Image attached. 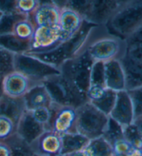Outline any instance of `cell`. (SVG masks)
I'll list each match as a JSON object with an SVG mask.
<instances>
[{"instance_id": "1", "label": "cell", "mask_w": 142, "mask_h": 156, "mask_svg": "<svg viewBox=\"0 0 142 156\" xmlns=\"http://www.w3.org/2000/svg\"><path fill=\"white\" fill-rule=\"evenodd\" d=\"M80 52H85L94 62L120 61L126 55L127 46L125 40L112 34L105 26L87 24L73 56Z\"/></svg>"}, {"instance_id": "2", "label": "cell", "mask_w": 142, "mask_h": 156, "mask_svg": "<svg viewBox=\"0 0 142 156\" xmlns=\"http://www.w3.org/2000/svg\"><path fill=\"white\" fill-rule=\"evenodd\" d=\"M93 63L85 52H80L60 67V72L65 81L72 91L85 103L87 102V92L90 86Z\"/></svg>"}, {"instance_id": "3", "label": "cell", "mask_w": 142, "mask_h": 156, "mask_svg": "<svg viewBox=\"0 0 142 156\" xmlns=\"http://www.w3.org/2000/svg\"><path fill=\"white\" fill-rule=\"evenodd\" d=\"M105 27L125 40L142 27V1H124Z\"/></svg>"}, {"instance_id": "4", "label": "cell", "mask_w": 142, "mask_h": 156, "mask_svg": "<svg viewBox=\"0 0 142 156\" xmlns=\"http://www.w3.org/2000/svg\"><path fill=\"white\" fill-rule=\"evenodd\" d=\"M76 110L77 133L90 140L103 137L108 128L110 117L88 102Z\"/></svg>"}, {"instance_id": "5", "label": "cell", "mask_w": 142, "mask_h": 156, "mask_svg": "<svg viewBox=\"0 0 142 156\" xmlns=\"http://www.w3.org/2000/svg\"><path fill=\"white\" fill-rule=\"evenodd\" d=\"M14 67L15 71L21 73L36 85L61 74L59 68L29 54L16 55Z\"/></svg>"}, {"instance_id": "6", "label": "cell", "mask_w": 142, "mask_h": 156, "mask_svg": "<svg viewBox=\"0 0 142 156\" xmlns=\"http://www.w3.org/2000/svg\"><path fill=\"white\" fill-rule=\"evenodd\" d=\"M51 117L48 130L62 135L77 133V110L69 105H51Z\"/></svg>"}, {"instance_id": "7", "label": "cell", "mask_w": 142, "mask_h": 156, "mask_svg": "<svg viewBox=\"0 0 142 156\" xmlns=\"http://www.w3.org/2000/svg\"><path fill=\"white\" fill-rule=\"evenodd\" d=\"M43 84L46 87L54 104L69 105L76 109L85 104L72 91L61 74L47 79Z\"/></svg>"}, {"instance_id": "8", "label": "cell", "mask_w": 142, "mask_h": 156, "mask_svg": "<svg viewBox=\"0 0 142 156\" xmlns=\"http://www.w3.org/2000/svg\"><path fill=\"white\" fill-rule=\"evenodd\" d=\"M63 42L58 28L35 27L34 36L29 42V51L26 54H40L49 51Z\"/></svg>"}, {"instance_id": "9", "label": "cell", "mask_w": 142, "mask_h": 156, "mask_svg": "<svg viewBox=\"0 0 142 156\" xmlns=\"http://www.w3.org/2000/svg\"><path fill=\"white\" fill-rule=\"evenodd\" d=\"M124 1H91L84 20L93 26H106Z\"/></svg>"}, {"instance_id": "10", "label": "cell", "mask_w": 142, "mask_h": 156, "mask_svg": "<svg viewBox=\"0 0 142 156\" xmlns=\"http://www.w3.org/2000/svg\"><path fill=\"white\" fill-rule=\"evenodd\" d=\"M32 152L39 156H61V135L47 130L29 144Z\"/></svg>"}, {"instance_id": "11", "label": "cell", "mask_w": 142, "mask_h": 156, "mask_svg": "<svg viewBox=\"0 0 142 156\" xmlns=\"http://www.w3.org/2000/svg\"><path fill=\"white\" fill-rule=\"evenodd\" d=\"M85 20L78 12L67 7L60 9L58 29L63 42L72 40L83 29Z\"/></svg>"}, {"instance_id": "12", "label": "cell", "mask_w": 142, "mask_h": 156, "mask_svg": "<svg viewBox=\"0 0 142 156\" xmlns=\"http://www.w3.org/2000/svg\"><path fill=\"white\" fill-rule=\"evenodd\" d=\"M60 8L55 1L40 2L39 6L29 17L35 27L58 28Z\"/></svg>"}, {"instance_id": "13", "label": "cell", "mask_w": 142, "mask_h": 156, "mask_svg": "<svg viewBox=\"0 0 142 156\" xmlns=\"http://www.w3.org/2000/svg\"><path fill=\"white\" fill-rule=\"evenodd\" d=\"M117 92L101 85H90L87 92V102L109 116L115 104Z\"/></svg>"}, {"instance_id": "14", "label": "cell", "mask_w": 142, "mask_h": 156, "mask_svg": "<svg viewBox=\"0 0 142 156\" xmlns=\"http://www.w3.org/2000/svg\"><path fill=\"white\" fill-rule=\"evenodd\" d=\"M109 117L122 128L130 125L134 122L133 104L126 90L117 92L115 104Z\"/></svg>"}, {"instance_id": "15", "label": "cell", "mask_w": 142, "mask_h": 156, "mask_svg": "<svg viewBox=\"0 0 142 156\" xmlns=\"http://www.w3.org/2000/svg\"><path fill=\"white\" fill-rule=\"evenodd\" d=\"M36 84L21 73L13 71L2 79L4 94L14 98H23L28 91Z\"/></svg>"}, {"instance_id": "16", "label": "cell", "mask_w": 142, "mask_h": 156, "mask_svg": "<svg viewBox=\"0 0 142 156\" xmlns=\"http://www.w3.org/2000/svg\"><path fill=\"white\" fill-rule=\"evenodd\" d=\"M76 36L69 41L63 42L60 46L49 51L40 54H29L47 63L56 67L60 69V67L65 62L72 58L74 51Z\"/></svg>"}, {"instance_id": "17", "label": "cell", "mask_w": 142, "mask_h": 156, "mask_svg": "<svg viewBox=\"0 0 142 156\" xmlns=\"http://www.w3.org/2000/svg\"><path fill=\"white\" fill-rule=\"evenodd\" d=\"M46 129L35 120L29 111L26 110L16 126V134L28 144H31Z\"/></svg>"}, {"instance_id": "18", "label": "cell", "mask_w": 142, "mask_h": 156, "mask_svg": "<svg viewBox=\"0 0 142 156\" xmlns=\"http://www.w3.org/2000/svg\"><path fill=\"white\" fill-rule=\"evenodd\" d=\"M104 84L109 90L116 92L125 91V74L119 60L104 62Z\"/></svg>"}, {"instance_id": "19", "label": "cell", "mask_w": 142, "mask_h": 156, "mask_svg": "<svg viewBox=\"0 0 142 156\" xmlns=\"http://www.w3.org/2000/svg\"><path fill=\"white\" fill-rule=\"evenodd\" d=\"M126 79V91L142 87V62L126 55L120 60Z\"/></svg>"}, {"instance_id": "20", "label": "cell", "mask_w": 142, "mask_h": 156, "mask_svg": "<svg viewBox=\"0 0 142 156\" xmlns=\"http://www.w3.org/2000/svg\"><path fill=\"white\" fill-rule=\"evenodd\" d=\"M25 107L28 111L37 108L50 107L54 102L44 84H38L31 87L23 97Z\"/></svg>"}, {"instance_id": "21", "label": "cell", "mask_w": 142, "mask_h": 156, "mask_svg": "<svg viewBox=\"0 0 142 156\" xmlns=\"http://www.w3.org/2000/svg\"><path fill=\"white\" fill-rule=\"evenodd\" d=\"M23 98H14L4 94L0 98V116L7 117L16 125L26 111Z\"/></svg>"}, {"instance_id": "22", "label": "cell", "mask_w": 142, "mask_h": 156, "mask_svg": "<svg viewBox=\"0 0 142 156\" xmlns=\"http://www.w3.org/2000/svg\"><path fill=\"white\" fill-rule=\"evenodd\" d=\"M61 155L67 153L83 151L90 142V140L78 133H69L61 135Z\"/></svg>"}, {"instance_id": "23", "label": "cell", "mask_w": 142, "mask_h": 156, "mask_svg": "<svg viewBox=\"0 0 142 156\" xmlns=\"http://www.w3.org/2000/svg\"><path fill=\"white\" fill-rule=\"evenodd\" d=\"M0 46L15 55L26 54L29 51V42L20 40L12 33L0 34Z\"/></svg>"}, {"instance_id": "24", "label": "cell", "mask_w": 142, "mask_h": 156, "mask_svg": "<svg viewBox=\"0 0 142 156\" xmlns=\"http://www.w3.org/2000/svg\"><path fill=\"white\" fill-rule=\"evenodd\" d=\"M126 55L135 60L142 62V27L125 39Z\"/></svg>"}, {"instance_id": "25", "label": "cell", "mask_w": 142, "mask_h": 156, "mask_svg": "<svg viewBox=\"0 0 142 156\" xmlns=\"http://www.w3.org/2000/svg\"><path fill=\"white\" fill-rule=\"evenodd\" d=\"M83 151L87 156H113L111 144L103 137L90 140Z\"/></svg>"}, {"instance_id": "26", "label": "cell", "mask_w": 142, "mask_h": 156, "mask_svg": "<svg viewBox=\"0 0 142 156\" xmlns=\"http://www.w3.org/2000/svg\"><path fill=\"white\" fill-rule=\"evenodd\" d=\"M35 27L30 18L20 19L14 25L12 34L20 40L30 42L34 36Z\"/></svg>"}, {"instance_id": "27", "label": "cell", "mask_w": 142, "mask_h": 156, "mask_svg": "<svg viewBox=\"0 0 142 156\" xmlns=\"http://www.w3.org/2000/svg\"><path fill=\"white\" fill-rule=\"evenodd\" d=\"M5 142L11 148V156H33L34 155L29 144L20 139L16 134L5 141Z\"/></svg>"}, {"instance_id": "28", "label": "cell", "mask_w": 142, "mask_h": 156, "mask_svg": "<svg viewBox=\"0 0 142 156\" xmlns=\"http://www.w3.org/2000/svg\"><path fill=\"white\" fill-rule=\"evenodd\" d=\"M123 136L134 149L142 151V135L133 123L123 128Z\"/></svg>"}, {"instance_id": "29", "label": "cell", "mask_w": 142, "mask_h": 156, "mask_svg": "<svg viewBox=\"0 0 142 156\" xmlns=\"http://www.w3.org/2000/svg\"><path fill=\"white\" fill-rule=\"evenodd\" d=\"M15 55L0 46V79L15 71Z\"/></svg>"}, {"instance_id": "30", "label": "cell", "mask_w": 142, "mask_h": 156, "mask_svg": "<svg viewBox=\"0 0 142 156\" xmlns=\"http://www.w3.org/2000/svg\"><path fill=\"white\" fill-rule=\"evenodd\" d=\"M24 17L17 12L9 15H2L0 18V34L12 33L15 24L20 19Z\"/></svg>"}, {"instance_id": "31", "label": "cell", "mask_w": 142, "mask_h": 156, "mask_svg": "<svg viewBox=\"0 0 142 156\" xmlns=\"http://www.w3.org/2000/svg\"><path fill=\"white\" fill-rule=\"evenodd\" d=\"M40 1L35 0H18L16 1V9L17 13L24 16L27 18H29L31 15L38 7Z\"/></svg>"}, {"instance_id": "32", "label": "cell", "mask_w": 142, "mask_h": 156, "mask_svg": "<svg viewBox=\"0 0 142 156\" xmlns=\"http://www.w3.org/2000/svg\"><path fill=\"white\" fill-rule=\"evenodd\" d=\"M16 133V125L9 118L0 116V142H5Z\"/></svg>"}, {"instance_id": "33", "label": "cell", "mask_w": 142, "mask_h": 156, "mask_svg": "<svg viewBox=\"0 0 142 156\" xmlns=\"http://www.w3.org/2000/svg\"><path fill=\"white\" fill-rule=\"evenodd\" d=\"M103 137L111 144L115 140L123 137V128L110 118L108 128Z\"/></svg>"}, {"instance_id": "34", "label": "cell", "mask_w": 142, "mask_h": 156, "mask_svg": "<svg viewBox=\"0 0 142 156\" xmlns=\"http://www.w3.org/2000/svg\"><path fill=\"white\" fill-rule=\"evenodd\" d=\"M111 146L113 156H129L135 151L123 137L115 140L112 143Z\"/></svg>"}, {"instance_id": "35", "label": "cell", "mask_w": 142, "mask_h": 156, "mask_svg": "<svg viewBox=\"0 0 142 156\" xmlns=\"http://www.w3.org/2000/svg\"><path fill=\"white\" fill-rule=\"evenodd\" d=\"M127 92L133 104L134 119L142 117V87Z\"/></svg>"}, {"instance_id": "36", "label": "cell", "mask_w": 142, "mask_h": 156, "mask_svg": "<svg viewBox=\"0 0 142 156\" xmlns=\"http://www.w3.org/2000/svg\"><path fill=\"white\" fill-rule=\"evenodd\" d=\"M51 106L37 108V109L29 111L31 112L33 117L37 122L44 126L46 130H48L51 117Z\"/></svg>"}, {"instance_id": "37", "label": "cell", "mask_w": 142, "mask_h": 156, "mask_svg": "<svg viewBox=\"0 0 142 156\" xmlns=\"http://www.w3.org/2000/svg\"><path fill=\"white\" fill-rule=\"evenodd\" d=\"M90 85H101L104 84V62H94L93 63L90 76Z\"/></svg>"}, {"instance_id": "38", "label": "cell", "mask_w": 142, "mask_h": 156, "mask_svg": "<svg viewBox=\"0 0 142 156\" xmlns=\"http://www.w3.org/2000/svg\"><path fill=\"white\" fill-rule=\"evenodd\" d=\"M0 12L2 15L16 13V1L0 2Z\"/></svg>"}, {"instance_id": "39", "label": "cell", "mask_w": 142, "mask_h": 156, "mask_svg": "<svg viewBox=\"0 0 142 156\" xmlns=\"http://www.w3.org/2000/svg\"><path fill=\"white\" fill-rule=\"evenodd\" d=\"M0 156H11V148L5 142H0Z\"/></svg>"}, {"instance_id": "40", "label": "cell", "mask_w": 142, "mask_h": 156, "mask_svg": "<svg viewBox=\"0 0 142 156\" xmlns=\"http://www.w3.org/2000/svg\"><path fill=\"white\" fill-rule=\"evenodd\" d=\"M133 124L137 127L138 130H139V132H140L142 135V117L137 118V119H134Z\"/></svg>"}, {"instance_id": "41", "label": "cell", "mask_w": 142, "mask_h": 156, "mask_svg": "<svg viewBox=\"0 0 142 156\" xmlns=\"http://www.w3.org/2000/svg\"><path fill=\"white\" fill-rule=\"evenodd\" d=\"M61 156H87L86 153L84 152V151H75L69 153H67V154L62 155Z\"/></svg>"}, {"instance_id": "42", "label": "cell", "mask_w": 142, "mask_h": 156, "mask_svg": "<svg viewBox=\"0 0 142 156\" xmlns=\"http://www.w3.org/2000/svg\"><path fill=\"white\" fill-rule=\"evenodd\" d=\"M33 156H39V155H35V154H34Z\"/></svg>"}]
</instances>
